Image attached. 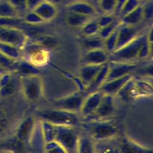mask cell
<instances>
[{
	"label": "cell",
	"instance_id": "1",
	"mask_svg": "<svg viewBox=\"0 0 153 153\" xmlns=\"http://www.w3.org/2000/svg\"><path fill=\"white\" fill-rule=\"evenodd\" d=\"M81 124L87 134L95 142L115 138L118 133L116 124L108 119L86 121Z\"/></svg>",
	"mask_w": 153,
	"mask_h": 153
},
{
	"label": "cell",
	"instance_id": "2",
	"mask_svg": "<svg viewBox=\"0 0 153 153\" xmlns=\"http://www.w3.org/2000/svg\"><path fill=\"white\" fill-rule=\"evenodd\" d=\"M146 41V34L138 35L129 43L109 54V62H134L139 60L140 50Z\"/></svg>",
	"mask_w": 153,
	"mask_h": 153
},
{
	"label": "cell",
	"instance_id": "3",
	"mask_svg": "<svg viewBox=\"0 0 153 153\" xmlns=\"http://www.w3.org/2000/svg\"><path fill=\"white\" fill-rule=\"evenodd\" d=\"M38 115L42 121L55 126L76 127L79 123L77 113L58 108L41 111Z\"/></svg>",
	"mask_w": 153,
	"mask_h": 153
},
{
	"label": "cell",
	"instance_id": "4",
	"mask_svg": "<svg viewBox=\"0 0 153 153\" xmlns=\"http://www.w3.org/2000/svg\"><path fill=\"white\" fill-rule=\"evenodd\" d=\"M75 127L54 125V139L66 152H77L79 136Z\"/></svg>",
	"mask_w": 153,
	"mask_h": 153
},
{
	"label": "cell",
	"instance_id": "5",
	"mask_svg": "<svg viewBox=\"0 0 153 153\" xmlns=\"http://www.w3.org/2000/svg\"><path fill=\"white\" fill-rule=\"evenodd\" d=\"M20 91L30 102L38 101L43 95V85L39 75L20 76Z\"/></svg>",
	"mask_w": 153,
	"mask_h": 153
},
{
	"label": "cell",
	"instance_id": "6",
	"mask_svg": "<svg viewBox=\"0 0 153 153\" xmlns=\"http://www.w3.org/2000/svg\"><path fill=\"white\" fill-rule=\"evenodd\" d=\"M29 39L26 34L18 27L0 26V42L23 49Z\"/></svg>",
	"mask_w": 153,
	"mask_h": 153
},
{
	"label": "cell",
	"instance_id": "7",
	"mask_svg": "<svg viewBox=\"0 0 153 153\" xmlns=\"http://www.w3.org/2000/svg\"><path fill=\"white\" fill-rule=\"evenodd\" d=\"M10 97H0V140L10 137L12 116L8 105Z\"/></svg>",
	"mask_w": 153,
	"mask_h": 153
},
{
	"label": "cell",
	"instance_id": "8",
	"mask_svg": "<svg viewBox=\"0 0 153 153\" xmlns=\"http://www.w3.org/2000/svg\"><path fill=\"white\" fill-rule=\"evenodd\" d=\"M115 109L113 95L105 94L96 110L90 115L84 118V121L107 120Z\"/></svg>",
	"mask_w": 153,
	"mask_h": 153
},
{
	"label": "cell",
	"instance_id": "9",
	"mask_svg": "<svg viewBox=\"0 0 153 153\" xmlns=\"http://www.w3.org/2000/svg\"><path fill=\"white\" fill-rule=\"evenodd\" d=\"M83 91H78L72 94L58 99L54 102L55 108L64 109L77 113L80 111L85 98Z\"/></svg>",
	"mask_w": 153,
	"mask_h": 153
},
{
	"label": "cell",
	"instance_id": "10",
	"mask_svg": "<svg viewBox=\"0 0 153 153\" xmlns=\"http://www.w3.org/2000/svg\"><path fill=\"white\" fill-rule=\"evenodd\" d=\"M35 124V120L32 116L26 117L17 125L14 131V137L25 144L27 143Z\"/></svg>",
	"mask_w": 153,
	"mask_h": 153
},
{
	"label": "cell",
	"instance_id": "11",
	"mask_svg": "<svg viewBox=\"0 0 153 153\" xmlns=\"http://www.w3.org/2000/svg\"><path fill=\"white\" fill-rule=\"evenodd\" d=\"M108 63L109 70L105 82L129 74L136 67L135 62H120L109 61Z\"/></svg>",
	"mask_w": 153,
	"mask_h": 153
},
{
	"label": "cell",
	"instance_id": "12",
	"mask_svg": "<svg viewBox=\"0 0 153 153\" xmlns=\"http://www.w3.org/2000/svg\"><path fill=\"white\" fill-rule=\"evenodd\" d=\"M105 94L102 91L98 90L85 97L79 111L84 118L91 114L96 110Z\"/></svg>",
	"mask_w": 153,
	"mask_h": 153
},
{
	"label": "cell",
	"instance_id": "13",
	"mask_svg": "<svg viewBox=\"0 0 153 153\" xmlns=\"http://www.w3.org/2000/svg\"><path fill=\"white\" fill-rule=\"evenodd\" d=\"M136 26H128L121 23V25L118 29L115 50H117L129 43L138 35Z\"/></svg>",
	"mask_w": 153,
	"mask_h": 153
},
{
	"label": "cell",
	"instance_id": "14",
	"mask_svg": "<svg viewBox=\"0 0 153 153\" xmlns=\"http://www.w3.org/2000/svg\"><path fill=\"white\" fill-rule=\"evenodd\" d=\"M66 9L68 11L79 13L92 18H94L98 15V12L95 7L84 0L72 1L66 5Z\"/></svg>",
	"mask_w": 153,
	"mask_h": 153
},
{
	"label": "cell",
	"instance_id": "15",
	"mask_svg": "<svg viewBox=\"0 0 153 153\" xmlns=\"http://www.w3.org/2000/svg\"><path fill=\"white\" fill-rule=\"evenodd\" d=\"M109 62V53L105 49L88 50L82 56V65H103Z\"/></svg>",
	"mask_w": 153,
	"mask_h": 153
},
{
	"label": "cell",
	"instance_id": "16",
	"mask_svg": "<svg viewBox=\"0 0 153 153\" xmlns=\"http://www.w3.org/2000/svg\"><path fill=\"white\" fill-rule=\"evenodd\" d=\"M133 76L130 74H127L123 76L105 82L99 90L102 91L105 94L111 95L117 94L120 89Z\"/></svg>",
	"mask_w": 153,
	"mask_h": 153
},
{
	"label": "cell",
	"instance_id": "17",
	"mask_svg": "<svg viewBox=\"0 0 153 153\" xmlns=\"http://www.w3.org/2000/svg\"><path fill=\"white\" fill-rule=\"evenodd\" d=\"M103 65H82L79 71V81L84 89L91 82Z\"/></svg>",
	"mask_w": 153,
	"mask_h": 153
},
{
	"label": "cell",
	"instance_id": "18",
	"mask_svg": "<svg viewBox=\"0 0 153 153\" xmlns=\"http://www.w3.org/2000/svg\"><path fill=\"white\" fill-rule=\"evenodd\" d=\"M33 11L36 13L45 22L53 20L58 13L56 5L44 0Z\"/></svg>",
	"mask_w": 153,
	"mask_h": 153
},
{
	"label": "cell",
	"instance_id": "19",
	"mask_svg": "<svg viewBox=\"0 0 153 153\" xmlns=\"http://www.w3.org/2000/svg\"><path fill=\"white\" fill-rule=\"evenodd\" d=\"M20 76L15 72H13L10 81L0 88V97H7L14 96L19 90L20 91Z\"/></svg>",
	"mask_w": 153,
	"mask_h": 153
},
{
	"label": "cell",
	"instance_id": "20",
	"mask_svg": "<svg viewBox=\"0 0 153 153\" xmlns=\"http://www.w3.org/2000/svg\"><path fill=\"white\" fill-rule=\"evenodd\" d=\"M120 152H152L151 149L144 148L128 137L123 138L118 145Z\"/></svg>",
	"mask_w": 153,
	"mask_h": 153
},
{
	"label": "cell",
	"instance_id": "21",
	"mask_svg": "<svg viewBox=\"0 0 153 153\" xmlns=\"http://www.w3.org/2000/svg\"><path fill=\"white\" fill-rule=\"evenodd\" d=\"M122 24L136 26L143 21V12L142 4L137 6L133 10L120 18Z\"/></svg>",
	"mask_w": 153,
	"mask_h": 153
},
{
	"label": "cell",
	"instance_id": "22",
	"mask_svg": "<svg viewBox=\"0 0 153 153\" xmlns=\"http://www.w3.org/2000/svg\"><path fill=\"white\" fill-rule=\"evenodd\" d=\"M92 17L79 13L69 11L66 18V24L72 27H81Z\"/></svg>",
	"mask_w": 153,
	"mask_h": 153
},
{
	"label": "cell",
	"instance_id": "23",
	"mask_svg": "<svg viewBox=\"0 0 153 153\" xmlns=\"http://www.w3.org/2000/svg\"><path fill=\"white\" fill-rule=\"evenodd\" d=\"M0 51L16 60H20L23 59L22 49L8 44L0 42Z\"/></svg>",
	"mask_w": 153,
	"mask_h": 153
},
{
	"label": "cell",
	"instance_id": "24",
	"mask_svg": "<svg viewBox=\"0 0 153 153\" xmlns=\"http://www.w3.org/2000/svg\"><path fill=\"white\" fill-rule=\"evenodd\" d=\"M82 44L87 51L94 49H105V39L101 38L99 34L85 36Z\"/></svg>",
	"mask_w": 153,
	"mask_h": 153
},
{
	"label": "cell",
	"instance_id": "25",
	"mask_svg": "<svg viewBox=\"0 0 153 153\" xmlns=\"http://www.w3.org/2000/svg\"><path fill=\"white\" fill-rule=\"evenodd\" d=\"M93 139L88 135L79 136L77 144V152H94V142Z\"/></svg>",
	"mask_w": 153,
	"mask_h": 153
},
{
	"label": "cell",
	"instance_id": "26",
	"mask_svg": "<svg viewBox=\"0 0 153 153\" xmlns=\"http://www.w3.org/2000/svg\"><path fill=\"white\" fill-rule=\"evenodd\" d=\"M19 61L14 60L0 51V70L2 72H14Z\"/></svg>",
	"mask_w": 153,
	"mask_h": 153
},
{
	"label": "cell",
	"instance_id": "27",
	"mask_svg": "<svg viewBox=\"0 0 153 153\" xmlns=\"http://www.w3.org/2000/svg\"><path fill=\"white\" fill-rule=\"evenodd\" d=\"M0 17L21 18L7 0H0Z\"/></svg>",
	"mask_w": 153,
	"mask_h": 153
},
{
	"label": "cell",
	"instance_id": "28",
	"mask_svg": "<svg viewBox=\"0 0 153 153\" xmlns=\"http://www.w3.org/2000/svg\"><path fill=\"white\" fill-rule=\"evenodd\" d=\"M32 40L47 50L54 48L57 45V39L51 35H37Z\"/></svg>",
	"mask_w": 153,
	"mask_h": 153
},
{
	"label": "cell",
	"instance_id": "29",
	"mask_svg": "<svg viewBox=\"0 0 153 153\" xmlns=\"http://www.w3.org/2000/svg\"><path fill=\"white\" fill-rule=\"evenodd\" d=\"M81 29L82 34L85 36H90L98 34L100 27L97 22V19L96 17L91 19L82 26Z\"/></svg>",
	"mask_w": 153,
	"mask_h": 153
},
{
	"label": "cell",
	"instance_id": "30",
	"mask_svg": "<svg viewBox=\"0 0 153 153\" xmlns=\"http://www.w3.org/2000/svg\"><path fill=\"white\" fill-rule=\"evenodd\" d=\"M23 22L32 26L39 25L45 22L34 11H28L22 17Z\"/></svg>",
	"mask_w": 153,
	"mask_h": 153
},
{
	"label": "cell",
	"instance_id": "31",
	"mask_svg": "<svg viewBox=\"0 0 153 153\" xmlns=\"http://www.w3.org/2000/svg\"><path fill=\"white\" fill-rule=\"evenodd\" d=\"M118 0H99V7L105 14H114Z\"/></svg>",
	"mask_w": 153,
	"mask_h": 153
},
{
	"label": "cell",
	"instance_id": "32",
	"mask_svg": "<svg viewBox=\"0 0 153 153\" xmlns=\"http://www.w3.org/2000/svg\"><path fill=\"white\" fill-rule=\"evenodd\" d=\"M121 25L120 19L116 17L112 22L106 26L100 29L98 34L103 39H105Z\"/></svg>",
	"mask_w": 153,
	"mask_h": 153
},
{
	"label": "cell",
	"instance_id": "33",
	"mask_svg": "<svg viewBox=\"0 0 153 153\" xmlns=\"http://www.w3.org/2000/svg\"><path fill=\"white\" fill-rule=\"evenodd\" d=\"M135 84L138 90L140 97L152 96V87L151 83L143 80H138L135 81Z\"/></svg>",
	"mask_w": 153,
	"mask_h": 153
},
{
	"label": "cell",
	"instance_id": "34",
	"mask_svg": "<svg viewBox=\"0 0 153 153\" xmlns=\"http://www.w3.org/2000/svg\"><path fill=\"white\" fill-rule=\"evenodd\" d=\"M140 0H125L118 16L120 18L128 14L140 4Z\"/></svg>",
	"mask_w": 153,
	"mask_h": 153
},
{
	"label": "cell",
	"instance_id": "35",
	"mask_svg": "<svg viewBox=\"0 0 153 153\" xmlns=\"http://www.w3.org/2000/svg\"><path fill=\"white\" fill-rule=\"evenodd\" d=\"M16 10L21 18L27 12L26 0H7Z\"/></svg>",
	"mask_w": 153,
	"mask_h": 153
},
{
	"label": "cell",
	"instance_id": "36",
	"mask_svg": "<svg viewBox=\"0 0 153 153\" xmlns=\"http://www.w3.org/2000/svg\"><path fill=\"white\" fill-rule=\"evenodd\" d=\"M45 152H66L63 147L56 140H53L45 143L44 148Z\"/></svg>",
	"mask_w": 153,
	"mask_h": 153
},
{
	"label": "cell",
	"instance_id": "37",
	"mask_svg": "<svg viewBox=\"0 0 153 153\" xmlns=\"http://www.w3.org/2000/svg\"><path fill=\"white\" fill-rule=\"evenodd\" d=\"M142 5L143 12V20H149L152 17L153 4L152 0H146Z\"/></svg>",
	"mask_w": 153,
	"mask_h": 153
},
{
	"label": "cell",
	"instance_id": "38",
	"mask_svg": "<svg viewBox=\"0 0 153 153\" xmlns=\"http://www.w3.org/2000/svg\"><path fill=\"white\" fill-rule=\"evenodd\" d=\"M117 17L114 14H103V16L99 17L97 19V22L100 27V29L106 26L111 22H112Z\"/></svg>",
	"mask_w": 153,
	"mask_h": 153
},
{
	"label": "cell",
	"instance_id": "39",
	"mask_svg": "<svg viewBox=\"0 0 153 153\" xmlns=\"http://www.w3.org/2000/svg\"><path fill=\"white\" fill-rule=\"evenodd\" d=\"M44 0H26L27 11H33Z\"/></svg>",
	"mask_w": 153,
	"mask_h": 153
},
{
	"label": "cell",
	"instance_id": "40",
	"mask_svg": "<svg viewBox=\"0 0 153 153\" xmlns=\"http://www.w3.org/2000/svg\"><path fill=\"white\" fill-rule=\"evenodd\" d=\"M46 1H49V2H52V3H53V4H54L56 5L57 4L60 3L62 0H46Z\"/></svg>",
	"mask_w": 153,
	"mask_h": 153
},
{
	"label": "cell",
	"instance_id": "41",
	"mask_svg": "<svg viewBox=\"0 0 153 153\" xmlns=\"http://www.w3.org/2000/svg\"><path fill=\"white\" fill-rule=\"evenodd\" d=\"M3 73H4V72H3ZM2 72H0V76H1V75H2Z\"/></svg>",
	"mask_w": 153,
	"mask_h": 153
},
{
	"label": "cell",
	"instance_id": "42",
	"mask_svg": "<svg viewBox=\"0 0 153 153\" xmlns=\"http://www.w3.org/2000/svg\"><path fill=\"white\" fill-rule=\"evenodd\" d=\"M140 1H146V0H140Z\"/></svg>",
	"mask_w": 153,
	"mask_h": 153
},
{
	"label": "cell",
	"instance_id": "43",
	"mask_svg": "<svg viewBox=\"0 0 153 153\" xmlns=\"http://www.w3.org/2000/svg\"><path fill=\"white\" fill-rule=\"evenodd\" d=\"M0 72H2V73L4 72H2V71H1V70H0Z\"/></svg>",
	"mask_w": 153,
	"mask_h": 153
}]
</instances>
